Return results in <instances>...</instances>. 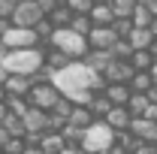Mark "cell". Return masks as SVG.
<instances>
[{
	"mask_svg": "<svg viewBox=\"0 0 157 154\" xmlns=\"http://www.w3.org/2000/svg\"><path fill=\"white\" fill-rule=\"evenodd\" d=\"M3 27H6V21H0V30H3Z\"/></svg>",
	"mask_w": 157,
	"mask_h": 154,
	"instance_id": "38",
	"label": "cell"
},
{
	"mask_svg": "<svg viewBox=\"0 0 157 154\" xmlns=\"http://www.w3.org/2000/svg\"><path fill=\"white\" fill-rule=\"evenodd\" d=\"M127 109H130V115H133V118H145V112L151 109V100H148L145 94H133V100H130Z\"/></svg>",
	"mask_w": 157,
	"mask_h": 154,
	"instance_id": "23",
	"label": "cell"
},
{
	"mask_svg": "<svg viewBox=\"0 0 157 154\" xmlns=\"http://www.w3.org/2000/svg\"><path fill=\"white\" fill-rule=\"evenodd\" d=\"M109 55H112V60H130L133 55H136V48L130 45V39H118L115 45H112Z\"/></svg>",
	"mask_w": 157,
	"mask_h": 154,
	"instance_id": "21",
	"label": "cell"
},
{
	"mask_svg": "<svg viewBox=\"0 0 157 154\" xmlns=\"http://www.w3.org/2000/svg\"><path fill=\"white\" fill-rule=\"evenodd\" d=\"M70 30L88 39V37H91V30H94V21L88 18V15H73V24H70Z\"/></svg>",
	"mask_w": 157,
	"mask_h": 154,
	"instance_id": "24",
	"label": "cell"
},
{
	"mask_svg": "<svg viewBox=\"0 0 157 154\" xmlns=\"http://www.w3.org/2000/svg\"><path fill=\"white\" fill-rule=\"evenodd\" d=\"M0 64L9 70V76H33L45 67V45L39 48H24V52H6Z\"/></svg>",
	"mask_w": 157,
	"mask_h": 154,
	"instance_id": "1",
	"label": "cell"
},
{
	"mask_svg": "<svg viewBox=\"0 0 157 154\" xmlns=\"http://www.w3.org/2000/svg\"><path fill=\"white\" fill-rule=\"evenodd\" d=\"M88 70H94V73H103L109 64H112V55L109 52H88V58L82 60Z\"/></svg>",
	"mask_w": 157,
	"mask_h": 154,
	"instance_id": "16",
	"label": "cell"
},
{
	"mask_svg": "<svg viewBox=\"0 0 157 154\" xmlns=\"http://www.w3.org/2000/svg\"><path fill=\"white\" fill-rule=\"evenodd\" d=\"M24 154H42V148H27Z\"/></svg>",
	"mask_w": 157,
	"mask_h": 154,
	"instance_id": "35",
	"label": "cell"
},
{
	"mask_svg": "<svg viewBox=\"0 0 157 154\" xmlns=\"http://www.w3.org/2000/svg\"><path fill=\"white\" fill-rule=\"evenodd\" d=\"M60 154H85V151H82V145H67Z\"/></svg>",
	"mask_w": 157,
	"mask_h": 154,
	"instance_id": "32",
	"label": "cell"
},
{
	"mask_svg": "<svg viewBox=\"0 0 157 154\" xmlns=\"http://www.w3.org/2000/svg\"><path fill=\"white\" fill-rule=\"evenodd\" d=\"M106 124L115 130V133H127L130 127H133V115H130V109H112L109 112V118H106Z\"/></svg>",
	"mask_w": 157,
	"mask_h": 154,
	"instance_id": "11",
	"label": "cell"
},
{
	"mask_svg": "<svg viewBox=\"0 0 157 154\" xmlns=\"http://www.w3.org/2000/svg\"><path fill=\"white\" fill-rule=\"evenodd\" d=\"M9 142H12V136H9V130H6L3 124H0V151H6V145H9Z\"/></svg>",
	"mask_w": 157,
	"mask_h": 154,
	"instance_id": "30",
	"label": "cell"
},
{
	"mask_svg": "<svg viewBox=\"0 0 157 154\" xmlns=\"http://www.w3.org/2000/svg\"><path fill=\"white\" fill-rule=\"evenodd\" d=\"M24 127H27V136H45L48 127H52V115L30 106V112L24 115Z\"/></svg>",
	"mask_w": 157,
	"mask_h": 154,
	"instance_id": "8",
	"label": "cell"
},
{
	"mask_svg": "<svg viewBox=\"0 0 157 154\" xmlns=\"http://www.w3.org/2000/svg\"><path fill=\"white\" fill-rule=\"evenodd\" d=\"M151 58L157 60V39H154V45H151Z\"/></svg>",
	"mask_w": 157,
	"mask_h": 154,
	"instance_id": "36",
	"label": "cell"
},
{
	"mask_svg": "<svg viewBox=\"0 0 157 154\" xmlns=\"http://www.w3.org/2000/svg\"><path fill=\"white\" fill-rule=\"evenodd\" d=\"M85 133H88V130H78V127H73V124H67V127L60 130V136H63L67 145H82V142H85Z\"/></svg>",
	"mask_w": 157,
	"mask_h": 154,
	"instance_id": "27",
	"label": "cell"
},
{
	"mask_svg": "<svg viewBox=\"0 0 157 154\" xmlns=\"http://www.w3.org/2000/svg\"><path fill=\"white\" fill-rule=\"evenodd\" d=\"M112 109H115V106L109 103V97H106V91H103V94H97V97H94V103H91V115L97 118V121H106Z\"/></svg>",
	"mask_w": 157,
	"mask_h": 154,
	"instance_id": "17",
	"label": "cell"
},
{
	"mask_svg": "<svg viewBox=\"0 0 157 154\" xmlns=\"http://www.w3.org/2000/svg\"><path fill=\"white\" fill-rule=\"evenodd\" d=\"M27 100H30V106H33V109L52 112V109L58 106L60 100H63V94H60L58 88H55V85L48 82V85H36V88L30 91V97H27Z\"/></svg>",
	"mask_w": 157,
	"mask_h": 154,
	"instance_id": "6",
	"label": "cell"
},
{
	"mask_svg": "<svg viewBox=\"0 0 157 154\" xmlns=\"http://www.w3.org/2000/svg\"><path fill=\"white\" fill-rule=\"evenodd\" d=\"M133 76H136V70H133L130 60H112V64L103 70V79H106L109 85H130Z\"/></svg>",
	"mask_w": 157,
	"mask_h": 154,
	"instance_id": "7",
	"label": "cell"
},
{
	"mask_svg": "<svg viewBox=\"0 0 157 154\" xmlns=\"http://www.w3.org/2000/svg\"><path fill=\"white\" fill-rule=\"evenodd\" d=\"M118 42L115 30L112 27H94L91 30V37H88V45H91V52H112V45Z\"/></svg>",
	"mask_w": 157,
	"mask_h": 154,
	"instance_id": "9",
	"label": "cell"
},
{
	"mask_svg": "<svg viewBox=\"0 0 157 154\" xmlns=\"http://www.w3.org/2000/svg\"><path fill=\"white\" fill-rule=\"evenodd\" d=\"M48 45H52V48H58V52H63L67 58L76 60V64H82V60L88 58V52H91L88 39L78 37V33H73L70 27H67V30H55V37H52Z\"/></svg>",
	"mask_w": 157,
	"mask_h": 154,
	"instance_id": "2",
	"label": "cell"
},
{
	"mask_svg": "<svg viewBox=\"0 0 157 154\" xmlns=\"http://www.w3.org/2000/svg\"><path fill=\"white\" fill-rule=\"evenodd\" d=\"M15 12H18V0H0V21L12 24Z\"/></svg>",
	"mask_w": 157,
	"mask_h": 154,
	"instance_id": "29",
	"label": "cell"
},
{
	"mask_svg": "<svg viewBox=\"0 0 157 154\" xmlns=\"http://www.w3.org/2000/svg\"><path fill=\"white\" fill-rule=\"evenodd\" d=\"M112 9H115V18H133L139 0H112Z\"/></svg>",
	"mask_w": 157,
	"mask_h": 154,
	"instance_id": "20",
	"label": "cell"
},
{
	"mask_svg": "<svg viewBox=\"0 0 157 154\" xmlns=\"http://www.w3.org/2000/svg\"><path fill=\"white\" fill-rule=\"evenodd\" d=\"M94 3H97V0H67V9H70L73 15H88V18H91Z\"/></svg>",
	"mask_w": 157,
	"mask_h": 154,
	"instance_id": "26",
	"label": "cell"
},
{
	"mask_svg": "<svg viewBox=\"0 0 157 154\" xmlns=\"http://www.w3.org/2000/svg\"><path fill=\"white\" fill-rule=\"evenodd\" d=\"M136 154H157V145L154 142H142V145L136 148Z\"/></svg>",
	"mask_w": 157,
	"mask_h": 154,
	"instance_id": "31",
	"label": "cell"
},
{
	"mask_svg": "<svg viewBox=\"0 0 157 154\" xmlns=\"http://www.w3.org/2000/svg\"><path fill=\"white\" fill-rule=\"evenodd\" d=\"M151 88H154V79H151V73H136L133 76V82H130V91L133 94H151Z\"/></svg>",
	"mask_w": 157,
	"mask_h": 154,
	"instance_id": "19",
	"label": "cell"
},
{
	"mask_svg": "<svg viewBox=\"0 0 157 154\" xmlns=\"http://www.w3.org/2000/svg\"><path fill=\"white\" fill-rule=\"evenodd\" d=\"M76 60H70L63 52H58V48H52V45H45V67L52 70V73H63L67 67H73Z\"/></svg>",
	"mask_w": 157,
	"mask_h": 154,
	"instance_id": "15",
	"label": "cell"
},
{
	"mask_svg": "<svg viewBox=\"0 0 157 154\" xmlns=\"http://www.w3.org/2000/svg\"><path fill=\"white\" fill-rule=\"evenodd\" d=\"M30 91H33V79L30 76H12L9 82H6V94L9 97H30Z\"/></svg>",
	"mask_w": 157,
	"mask_h": 154,
	"instance_id": "14",
	"label": "cell"
},
{
	"mask_svg": "<svg viewBox=\"0 0 157 154\" xmlns=\"http://www.w3.org/2000/svg\"><path fill=\"white\" fill-rule=\"evenodd\" d=\"M151 21H154V15L148 12L145 0H139V9H136V15H133V24H136V30H151Z\"/></svg>",
	"mask_w": 157,
	"mask_h": 154,
	"instance_id": "22",
	"label": "cell"
},
{
	"mask_svg": "<svg viewBox=\"0 0 157 154\" xmlns=\"http://www.w3.org/2000/svg\"><path fill=\"white\" fill-rule=\"evenodd\" d=\"M91 21H94V27H112V24H115V9H112V0H109V3L97 0V3H94V12H91Z\"/></svg>",
	"mask_w": 157,
	"mask_h": 154,
	"instance_id": "10",
	"label": "cell"
},
{
	"mask_svg": "<svg viewBox=\"0 0 157 154\" xmlns=\"http://www.w3.org/2000/svg\"><path fill=\"white\" fill-rule=\"evenodd\" d=\"M151 33H154V39H157V18L151 21Z\"/></svg>",
	"mask_w": 157,
	"mask_h": 154,
	"instance_id": "37",
	"label": "cell"
},
{
	"mask_svg": "<svg viewBox=\"0 0 157 154\" xmlns=\"http://www.w3.org/2000/svg\"><path fill=\"white\" fill-rule=\"evenodd\" d=\"M130 64H133L136 73H148V70L154 67V58H151V52H136V55L130 58Z\"/></svg>",
	"mask_w": 157,
	"mask_h": 154,
	"instance_id": "25",
	"label": "cell"
},
{
	"mask_svg": "<svg viewBox=\"0 0 157 154\" xmlns=\"http://www.w3.org/2000/svg\"><path fill=\"white\" fill-rule=\"evenodd\" d=\"M148 73H151V79H154V85H157V60H154V67H151Z\"/></svg>",
	"mask_w": 157,
	"mask_h": 154,
	"instance_id": "34",
	"label": "cell"
},
{
	"mask_svg": "<svg viewBox=\"0 0 157 154\" xmlns=\"http://www.w3.org/2000/svg\"><path fill=\"white\" fill-rule=\"evenodd\" d=\"M39 148H42V154H60L63 148H67V142H63V136H60V133H45Z\"/></svg>",
	"mask_w": 157,
	"mask_h": 154,
	"instance_id": "18",
	"label": "cell"
},
{
	"mask_svg": "<svg viewBox=\"0 0 157 154\" xmlns=\"http://www.w3.org/2000/svg\"><path fill=\"white\" fill-rule=\"evenodd\" d=\"M39 21H45V12H42L39 0H18V12H15V18H12V27L33 30Z\"/></svg>",
	"mask_w": 157,
	"mask_h": 154,
	"instance_id": "5",
	"label": "cell"
},
{
	"mask_svg": "<svg viewBox=\"0 0 157 154\" xmlns=\"http://www.w3.org/2000/svg\"><path fill=\"white\" fill-rule=\"evenodd\" d=\"M154 145H157V139H154Z\"/></svg>",
	"mask_w": 157,
	"mask_h": 154,
	"instance_id": "39",
	"label": "cell"
},
{
	"mask_svg": "<svg viewBox=\"0 0 157 154\" xmlns=\"http://www.w3.org/2000/svg\"><path fill=\"white\" fill-rule=\"evenodd\" d=\"M3 45H6V52H24V48H39L42 42H39L36 30H24V27H12V24H6L3 30Z\"/></svg>",
	"mask_w": 157,
	"mask_h": 154,
	"instance_id": "4",
	"label": "cell"
},
{
	"mask_svg": "<svg viewBox=\"0 0 157 154\" xmlns=\"http://www.w3.org/2000/svg\"><path fill=\"white\" fill-rule=\"evenodd\" d=\"M106 97H109V103H112V106L127 109V106H130V100H133V91H130V85H109V88H106Z\"/></svg>",
	"mask_w": 157,
	"mask_h": 154,
	"instance_id": "13",
	"label": "cell"
},
{
	"mask_svg": "<svg viewBox=\"0 0 157 154\" xmlns=\"http://www.w3.org/2000/svg\"><path fill=\"white\" fill-rule=\"evenodd\" d=\"M130 133L136 136L139 142H154V139H157V124H154V121H148V118H133Z\"/></svg>",
	"mask_w": 157,
	"mask_h": 154,
	"instance_id": "12",
	"label": "cell"
},
{
	"mask_svg": "<svg viewBox=\"0 0 157 154\" xmlns=\"http://www.w3.org/2000/svg\"><path fill=\"white\" fill-rule=\"evenodd\" d=\"M145 6H148V12L157 18V0H145Z\"/></svg>",
	"mask_w": 157,
	"mask_h": 154,
	"instance_id": "33",
	"label": "cell"
},
{
	"mask_svg": "<svg viewBox=\"0 0 157 154\" xmlns=\"http://www.w3.org/2000/svg\"><path fill=\"white\" fill-rule=\"evenodd\" d=\"M115 145H121V148H124V151H127V154H136V148H139V145H142V142H139L136 136H133V133H130V130H127V133H118Z\"/></svg>",
	"mask_w": 157,
	"mask_h": 154,
	"instance_id": "28",
	"label": "cell"
},
{
	"mask_svg": "<svg viewBox=\"0 0 157 154\" xmlns=\"http://www.w3.org/2000/svg\"><path fill=\"white\" fill-rule=\"evenodd\" d=\"M115 139L118 133L106 124V121H97L88 133H85V142H82V151L85 154H103L109 148H115Z\"/></svg>",
	"mask_w": 157,
	"mask_h": 154,
	"instance_id": "3",
	"label": "cell"
}]
</instances>
